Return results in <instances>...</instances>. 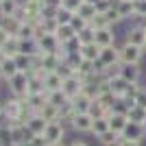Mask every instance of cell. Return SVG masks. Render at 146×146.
Instances as JSON below:
<instances>
[{"label":"cell","instance_id":"6da1fadb","mask_svg":"<svg viewBox=\"0 0 146 146\" xmlns=\"http://www.w3.org/2000/svg\"><path fill=\"white\" fill-rule=\"evenodd\" d=\"M29 81H31V74L29 72H18L15 76H11V79L7 81V90H9V94L11 96H18L20 100H29Z\"/></svg>","mask_w":146,"mask_h":146},{"label":"cell","instance_id":"7a4b0ae2","mask_svg":"<svg viewBox=\"0 0 146 146\" xmlns=\"http://www.w3.org/2000/svg\"><path fill=\"white\" fill-rule=\"evenodd\" d=\"M144 57H146V50L142 48V46H135V44H129V42H124L120 46V61L122 63L140 66Z\"/></svg>","mask_w":146,"mask_h":146},{"label":"cell","instance_id":"3957f363","mask_svg":"<svg viewBox=\"0 0 146 146\" xmlns=\"http://www.w3.org/2000/svg\"><path fill=\"white\" fill-rule=\"evenodd\" d=\"M44 137H46V142H48V146H57L63 142V137H66V124L63 122H48V127H46V131H44Z\"/></svg>","mask_w":146,"mask_h":146},{"label":"cell","instance_id":"277c9868","mask_svg":"<svg viewBox=\"0 0 146 146\" xmlns=\"http://www.w3.org/2000/svg\"><path fill=\"white\" fill-rule=\"evenodd\" d=\"M124 42L135 44V46H142V48H144V44H146V29L142 26V22L129 24L127 33H124Z\"/></svg>","mask_w":146,"mask_h":146},{"label":"cell","instance_id":"5b68a950","mask_svg":"<svg viewBox=\"0 0 146 146\" xmlns=\"http://www.w3.org/2000/svg\"><path fill=\"white\" fill-rule=\"evenodd\" d=\"M83 87H85V83H83V79H81L79 74H72L70 79H66L63 81V85H61V92L66 94V98H76L83 92Z\"/></svg>","mask_w":146,"mask_h":146},{"label":"cell","instance_id":"8992f818","mask_svg":"<svg viewBox=\"0 0 146 146\" xmlns=\"http://www.w3.org/2000/svg\"><path fill=\"white\" fill-rule=\"evenodd\" d=\"M92 127H94V116H92L90 111L74 116V120H72L74 131H79V133H92Z\"/></svg>","mask_w":146,"mask_h":146},{"label":"cell","instance_id":"52a82bcc","mask_svg":"<svg viewBox=\"0 0 146 146\" xmlns=\"http://www.w3.org/2000/svg\"><path fill=\"white\" fill-rule=\"evenodd\" d=\"M116 26H107V29H100L96 31V39L94 42L100 46V48H107V46H116Z\"/></svg>","mask_w":146,"mask_h":146},{"label":"cell","instance_id":"ba28073f","mask_svg":"<svg viewBox=\"0 0 146 146\" xmlns=\"http://www.w3.org/2000/svg\"><path fill=\"white\" fill-rule=\"evenodd\" d=\"M107 118H109V129H111V131H116V133H122V131H124V127L129 124L127 111H116V109H111Z\"/></svg>","mask_w":146,"mask_h":146},{"label":"cell","instance_id":"9c48e42d","mask_svg":"<svg viewBox=\"0 0 146 146\" xmlns=\"http://www.w3.org/2000/svg\"><path fill=\"white\" fill-rule=\"evenodd\" d=\"M98 59L103 61L107 68L122 63V61H120V46H107V48H100V55H98Z\"/></svg>","mask_w":146,"mask_h":146},{"label":"cell","instance_id":"30bf717a","mask_svg":"<svg viewBox=\"0 0 146 146\" xmlns=\"http://www.w3.org/2000/svg\"><path fill=\"white\" fill-rule=\"evenodd\" d=\"M122 137L124 140H135V142H142L146 137V127H142V124H135V122H129L127 127H124V131H122Z\"/></svg>","mask_w":146,"mask_h":146},{"label":"cell","instance_id":"8fae6325","mask_svg":"<svg viewBox=\"0 0 146 146\" xmlns=\"http://www.w3.org/2000/svg\"><path fill=\"white\" fill-rule=\"evenodd\" d=\"M18 72H20V68H18V63H15L13 57H7V59L0 63V81H2V83H7V81L11 79V76H15Z\"/></svg>","mask_w":146,"mask_h":146},{"label":"cell","instance_id":"7c38bea8","mask_svg":"<svg viewBox=\"0 0 146 146\" xmlns=\"http://www.w3.org/2000/svg\"><path fill=\"white\" fill-rule=\"evenodd\" d=\"M37 44H39V48H42V55H46V52H57L59 46H61V42L57 39V35H52V33H46L44 37H39Z\"/></svg>","mask_w":146,"mask_h":146},{"label":"cell","instance_id":"4fadbf2b","mask_svg":"<svg viewBox=\"0 0 146 146\" xmlns=\"http://www.w3.org/2000/svg\"><path fill=\"white\" fill-rule=\"evenodd\" d=\"M118 74H120L122 79H127L129 83H140V79H142V68L140 66H131V63H122Z\"/></svg>","mask_w":146,"mask_h":146},{"label":"cell","instance_id":"5bb4252c","mask_svg":"<svg viewBox=\"0 0 146 146\" xmlns=\"http://www.w3.org/2000/svg\"><path fill=\"white\" fill-rule=\"evenodd\" d=\"M46 127H48V122L44 120L39 113H33V116L26 120V129H29V133H31V135H44Z\"/></svg>","mask_w":146,"mask_h":146},{"label":"cell","instance_id":"9a60e30c","mask_svg":"<svg viewBox=\"0 0 146 146\" xmlns=\"http://www.w3.org/2000/svg\"><path fill=\"white\" fill-rule=\"evenodd\" d=\"M129 83L127 79H122L120 74H116L113 79H109V87H111V92L116 94V98H122V96H127V92H129Z\"/></svg>","mask_w":146,"mask_h":146},{"label":"cell","instance_id":"2e32d148","mask_svg":"<svg viewBox=\"0 0 146 146\" xmlns=\"http://www.w3.org/2000/svg\"><path fill=\"white\" fill-rule=\"evenodd\" d=\"M74 116H76L74 103H72V100H66V103L59 107V122H63V124H70V127H72Z\"/></svg>","mask_w":146,"mask_h":146},{"label":"cell","instance_id":"e0dca14e","mask_svg":"<svg viewBox=\"0 0 146 146\" xmlns=\"http://www.w3.org/2000/svg\"><path fill=\"white\" fill-rule=\"evenodd\" d=\"M72 103H74V109H76V113H85V111L92 109L94 98H92L90 94H85V92H81L76 98H72Z\"/></svg>","mask_w":146,"mask_h":146},{"label":"cell","instance_id":"ac0fdd59","mask_svg":"<svg viewBox=\"0 0 146 146\" xmlns=\"http://www.w3.org/2000/svg\"><path fill=\"white\" fill-rule=\"evenodd\" d=\"M116 7H118V11H120V15H122L124 22H137V20H135V9H133V2H131V0H120Z\"/></svg>","mask_w":146,"mask_h":146},{"label":"cell","instance_id":"d6986e66","mask_svg":"<svg viewBox=\"0 0 146 146\" xmlns=\"http://www.w3.org/2000/svg\"><path fill=\"white\" fill-rule=\"evenodd\" d=\"M81 57L85 61H96L98 55H100V46H98L96 42H92V44H85V46H81Z\"/></svg>","mask_w":146,"mask_h":146},{"label":"cell","instance_id":"ffe728a7","mask_svg":"<svg viewBox=\"0 0 146 146\" xmlns=\"http://www.w3.org/2000/svg\"><path fill=\"white\" fill-rule=\"evenodd\" d=\"M127 116H129V122H135V124H142V127H146V109L144 107H131V109H127Z\"/></svg>","mask_w":146,"mask_h":146},{"label":"cell","instance_id":"44dd1931","mask_svg":"<svg viewBox=\"0 0 146 146\" xmlns=\"http://www.w3.org/2000/svg\"><path fill=\"white\" fill-rule=\"evenodd\" d=\"M39 116H42L46 122H57L59 120V107L52 105V103H46L42 109H39Z\"/></svg>","mask_w":146,"mask_h":146},{"label":"cell","instance_id":"7402d4cb","mask_svg":"<svg viewBox=\"0 0 146 146\" xmlns=\"http://www.w3.org/2000/svg\"><path fill=\"white\" fill-rule=\"evenodd\" d=\"M37 24H31V22H22L18 29V33L15 35L20 37V39H37Z\"/></svg>","mask_w":146,"mask_h":146},{"label":"cell","instance_id":"603a6c76","mask_svg":"<svg viewBox=\"0 0 146 146\" xmlns=\"http://www.w3.org/2000/svg\"><path fill=\"white\" fill-rule=\"evenodd\" d=\"M61 85H63V79H61L57 72H50L46 79H44V90L46 92H57L61 90Z\"/></svg>","mask_w":146,"mask_h":146},{"label":"cell","instance_id":"cb8c5ba5","mask_svg":"<svg viewBox=\"0 0 146 146\" xmlns=\"http://www.w3.org/2000/svg\"><path fill=\"white\" fill-rule=\"evenodd\" d=\"M96 13H98V9H96V5H94V2H83V5H81V9L79 11H76V15H81V18L83 20H87V22H92V20L96 18Z\"/></svg>","mask_w":146,"mask_h":146},{"label":"cell","instance_id":"d4e9b609","mask_svg":"<svg viewBox=\"0 0 146 146\" xmlns=\"http://www.w3.org/2000/svg\"><path fill=\"white\" fill-rule=\"evenodd\" d=\"M55 35H57V39H59L61 44H68L72 37H76V31H74L70 24H59V29H57Z\"/></svg>","mask_w":146,"mask_h":146},{"label":"cell","instance_id":"484cf974","mask_svg":"<svg viewBox=\"0 0 146 146\" xmlns=\"http://www.w3.org/2000/svg\"><path fill=\"white\" fill-rule=\"evenodd\" d=\"M18 2L15 0H0V18H11L18 11Z\"/></svg>","mask_w":146,"mask_h":146},{"label":"cell","instance_id":"4316f807","mask_svg":"<svg viewBox=\"0 0 146 146\" xmlns=\"http://www.w3.org/2000/svg\"><path fill=\"white\" fill-rule=\"evenodd\" d=\"M2 50H5V55H7V57H15V55H20V37H18V35H11V37H9V42L2 46Z\"/></svg>","mask_w":146,"mask_h":146},{"label":"cell","instance_id":"83f0119b","mask_svg":"<svg viewBox=\"0 0 146 146\" xmlns=\"http://www.w3.org/2000/svg\"><path fill=\"white\" fill-rule=\"evenodd\" d=\"M120 137H122L120 133H116V131H111V129H109V131H105L103 135H98V142H100L103 146H118Z\"/></svg>","mask_w":146,"mask_h":146},{"label":"cell","instance_id":"f1b7e54d","mask_svg":"<svg viewBox=\"0 0 146 146\" xmlns=\"http://www.w3.org/2000/svg\"><path fill=\"white\" fill-rule=\"evenodd\" d=\"M105 131H109V118L103 116V118H94V127H92V133L96 135H103Z\"/></svg>","mask_w":146,"mask_h":146},{"label":"cell","instance_id":"f546056e","mask_svg":"<svg viewBox=\"0 0 146 146\" xmlns=\"http://www.w3.org/2000/svg\"><path fill=\"white\" fill-rule=\"evenodd\" d=\"M76 37H79L81 46H85V44H92L94 39H96V29H92V24H90V26H85V29L81 31V33H76Z\"/></svg>","mask_w":146,"mask_h":146},{"label":"cell","instance_id":"4dcf8cb0","mask_svg":"<svg viewBox=\"0 0 146 146\" xmlns=\"http://www.w3.org/2000/svg\"><path fill=\"white\" fill-rule=\"evenodd\" d=\"M13 59H15V63H18L20 72H29V70H31V66H33V57H31V55H24V52L15 55Z\"/></svg>","mask_w":146,"mask_h":146},{"label":"cell","instance_id":"1f68e13d","mask_svg":"<svg viewBox=\"0 0 146 146\" xmlns=\"http://www.w3.org/2000/svg\"><path fill=\"white\" fill-rule=\"evenodd\" d=\"M0 24L5 26V29L9 31V33H11V35H15V33H18V29H20V24H22V22H20V20L15 18V15H11V18H0Z\"/></svg>","mask_w":146,"mask_h":146},{"label":"cell","instance_id":"d6a6232c","mask_svg":"<svg viewBox=\"0 0 146 146\" xmlns=\"http://www.w3.org/2000/svg\"><path fill=\"white\" fill-rule=\"evenodd\" d=\"M105 15H107V20H109V24H111V26H118V24H122V22H124L116 5H113V7H109V9L105 11Z\"/></svg>","mask_w":146,"mask_h":146},{"label":"cell","instance_id":"836d02e7","mask_svg":"<svg viewBox=\"0 0 146 146\" xmlns=\"http://www.w3.org/2000/svg\"><path fill=\"white\" fill-rule=\"evenodd\" d=\"M92 24V29H96V31H100V29H107V26H111L109 24V20H107V15L105 13H96V18L90 22Z\"/></svg>","mask_w":146,"mask_h":146},{"label":"cell","instance_id":"e575fe53","mask_svg":"<svg viewBox=\"0 0 146 146\" xmlns=\"http://www.w3.org/2000/svg\"><path fill=\"white\" fill-rule=\"evenodd\" d=\"M66 100H70V98H66V94L61 90H57V92H48V103H52V105H57V107H61V105L66 103Z\"/></svg>","mask_w":146,"mask_h":146},{"label":"cell","instance_id":"d590c367","mask_svg":"<svg viewBox=\"0 0 146 146\" xmlns=\"http://www.w3.org/2000/svg\"><path fill=\"white\" fill-rule=\"evenodd\" d=\"M133 9H135V20H137V22L146 20V0H135Z\"/></svg>","mask_w":146,"mask_h":146},{"label":"cell","instance_id":"8d00e7d4","mask_svg":"<svg viewBox=\"0 0 146 146\" xmlns=\"http://www.w3.org/2000/svg\"><path fill=\"white\" fill-rule=\"evenodd\" d=\"M74 18L72 11H68V9H63V7H59V11H57V22L59 24H70Z\"/></svg>","mask_w":146,"mask_h":146},{"label":"cell","instance_id":"74e56055","mask_svg":"<svg viewBox=\"0 0 146 146\" xmlns=\"http://www.w3.org/2000/svg\"><path fill=\"white\" fill-rule=\"evenodd\" d=\"M0 142L5 146H13V135H11V129L7 127V124L0 127Z\"/></svg>","mask_w":146,"mask_h":146},{"label":"cell","instance_id":"f35d334b","mask_svg":"<svg viewBox=\"0 0 146 146\" xmlns=\"http://www.w3.org/2000/svg\"><path fill=\"white\" fill-rule=\"evenodd\" d=\"M70 26H72L76 33H81V31L85 29V26H90V22H87V20H83L81 15H76V13H74V18H72V22H70Z\"/></svg>","mask_w":146,"mask_h":146},{"label":"cell","instance_id":"ab89813d","mask_svg":"<svg viewBox=\"0 0 146 146\" xmlns=\"http://www.w3.org/2000/svg\"><path fill=\"white\" fill-rule=\"evenodd\" d=\"M57 11H59V7L44 5V7H42V20H52V18H57Z\"/></svg>","mask_w":146,"mask_h":146},{"label":"cell","instance_id":"60d3db41","mask_svg":"<svg viewBox=\"0 0 146 146\" xmlns=\"http://www.w3.org/2000/svg\"><path fill=\"white\" fill-rule=\"evenodd\" d=\"M83 2H85V0H63V2H61V7H63V9H68V11H72V13H76L81 9V5H83Z\"/></svg>","mask_w":146,"mask_h":146},{"label":"cell","instance_id":"b9f144b4","mask_svg":"<svg viewBox=\"0 0 146 146\" xmlns=\"http://www.w3.org/2000/svg\"><path fill=\"white\" fill-rule=\"evenodd\" d=\"M24 146H48V142H46L44 135H31L29 142H26Z\"/></svg>","mask_w":146,"mask_h":146},{"label":"cell","instance_id":"7bdbcfd3","mask_svg":"<svg viewBox=\"0 0 146 146\" xmlns=\"http://www.w3.org/2000/svg\"><path fill=\"white\" fill-rule=\"evenodd\" d=\"M9 37H11V33H9V31H7L5 26L0 24V48H2V46H5V44L9 42Z\"/></svg>","mask_w":146,"mask_h":146},{"label":"cell","instance_id":"ee69618b","mask_svg":"<svg viewBox=\"0 0 146 146\" xmlns=\"http://www.w3.org/2000/svg\"><path fill=\"white\" fill-rule=\"evenodd\" d=\"M135 105H137V107H144V109H146V87H142V92L137 94V98H135Z\"/></svg>","mask_w":146,"mask_h":146},{"label":"cell","instance_id":"f6af8a7d","mask_svg":"<svg viewBox=\"0 0 146 146\" xmlns=\"http://www.w3.org/2000/svg\"><path fill=\"white\" fill-rule=\"evenodd\" d=\"M118 146H142V142H135V140H124V137H120Z\"/></svg>","mask_w":146,"mask_h":146},{"label":"cell","instance_id":"bcb514c9","mask_svg":"<svg viewBox=\"0 0 146 146\" xmlns=\"http://www.w3.org/2000/svg\"><path fill=\"white\" fill-rule=\"evenodd\" d=\"M63 0H44V5H50V7H61Z\"/></svg>","mask_w":146,"mask_h":146},{"label":"cell","instance_id":"7dc6e473","mask_svg":"<svg viewBox=\"0 0 146 146\" xmlns=\"http://www.w3.org/2000/svg\"><path fill=\"white\" fill-rule=\"evenodd\" d=\"M5 116V100H0V118Z\"/></svg>","mask_w":146,"mask_h":146},{"label":"cell","instance_id":"c3c4849f","mask_svg":"<svg viewBox=\"0 0 146 146\" xmlns=\"http://www.w3.org/2000/svg\"><path fill=\"white\" fill-rule=\"evenodd\" d=\"M70 146H87V144H85V142H81V140H76V142H72Z\"/></svg>","mask_w":146,"mask_h":146},{"label":"cell","instance_id":"681fc988","mask_svg":"<svg viewBox=\"0 0 146 146\" xmlns=\"http://www.w3.org/2000/svg\"><path fill=\"white\" fill-rule=\"evenodd\" d=\"M5 59H7V55H5V50L0 48V63H2V61H5Z\"/></svg>","mask_w":146,"mask_h":146},{"label":"cell","instance_id":"f907efd6","mask_svg":"<svg viewBox=\"0 0 146 146\" xmlns=\"http://www.w3.org/2000/svg\"><path fill=\"white\" fill-rule=\"evenodd\" d=\"M142 26H144V29H146V20H142Z\"/></svg>","mask_w":146,"mask_h":146},{"label":"cell","instance_id":"816d5d0a","mask_svg":"<svg viewBox=\"0 0 146 146\" xmlns=\"http://www.w3.org/2000/svg\"><path fill=\"white\" fill-rule=\"evenodd\" d=\"M57 146H66V144H63V142H61V144H57Z\"/></svg>","mask_w":146,"mask_h":146},{"label":"cell","instance_id":"f5cc1de1","mask_svg":"<svg viewBox=\"0 0 146 146\" xmlns=\"http://www.w3.org/2000/svg\"><path fill=\"white\" fill-rule=\"evenodd\" d=\"M0 146H5V144H2V142H0Z\"/></svg>","mask_w":146,"mask_h":146},{"label":"cell","instance_id":"db71d44e","mask_svg":"<svg viewBox=\"0 0 146 146\" xmlns=\"http://www.w3.org/2000/svg\"><path fill=\"white\" fill-rule=\"evenodd\" d=\"M144 50H146V44H144Z\"/></svg>","mask_w":146,"mask_h":146},{"label":"cell","instance_id":"11a10c76","mask_svg":"<svg viewBox=\"0 0 146 146\" xmlns=\"http://www.w3.org/2000/svg\"><path fill=\"white\" fill-rule=\"evenodd\" d=\"M131 2H135V0H131Z\"/></svg>","mask_w":146,"mask_h":146},{"label":"cell","instance_id":"9f6ffc18","mask_svg":"<svg viewBox=\"0 0 146 146\" xmlns=\"http://www.w3.org/2000/svg\"><path fill=\"white\" fill-rule=\"evenodd\" d=\"M42 2H44V0H42Z\"/></svg>","mask_w":146,"mask_h":146}]
</instances>
